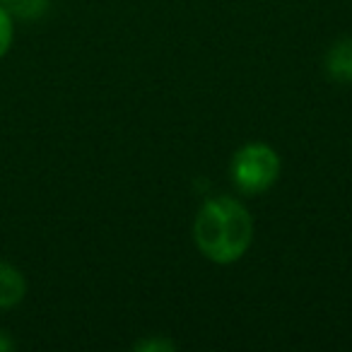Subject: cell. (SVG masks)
Masks as SVG:
<instances>
[{"label":"cell","mask_w":352,"mask_h":352,"mask_svg":"<svg viewBox=\"0 0 352 352\" xmlns=\"http://www.w3.org/2000/svg\"><path fill=\"white\" fill-rule=\"evenodd\" d=\"M193 241L212 263H236L254 241L251 212L232 196L208 198L193 222Z\"/></svg>","instance_id":"6da1fadb"},{"label":"cell","mask_w":352,"mask_h":352,"mask_svg":"<svg viewBox=\"0 0 352 352\" xmlns=\"http://www.w3.org/2000/svg\"><path fill=\"white\" fill-rule=\"evenodd\" d=\"M232 182L246 196L263 193L278 182L280 157L265 142H246L232 157Z\"/></svg>","instance_id":"7a4b0ae2"},{"label":"cell","mask_w":352,"mask_h":352,"mask_svg":"<svg viewBox=\"0 0 352 352\" xmlns=\"http://www.w3.org/2000/svg\"><path fill=\"white\" fill-rule=\"evenodd\" d=\"M326 75L338 85H352V36L333 41L323 60Z\"/></svg>","instance_id":"3957f363"},{"label":"cell","mask_w":352,"mask_h":352,"mask_svg":"<svg viewBox=\"0 0 352 352\" xmlns=\"http://www.w3.org/2000/svg\"><path fill=\"white\" fill-rule=\"evenodd\" d=\"M27 297V278L10 261H0V309H15Z\"/></svg>","instance_id":"277c9868"},{"label":"cell","mask_w":352,"mask_h":352,"mask_svg":"<svg viewBox=\"0 0 352 352\" xmlns=\"http://www.w3.org/2000/svg\"><path fill=\"white\" fill-rule=\"evenodd\" d=\"M0 6L6 8L15 20L34 22L41 20L51 10V0H0Z\"/></svg>","instance_id":"5b68a950"},{"label":"cell","mask_w":352,"mask_h":352,"mask_svg":"<svg viewBox=\"0 0 352 352\" xmlns=\"http://www.w3.org/2000/svg\"><path fill=\"white\" fill-rule=\"evenodd\" d=\"M12 41H15V17L0 6V60L12 49Z\"/></svg>","instance_id":"8992f818"},{"label":"cell","mask_w":352,"mask_h":352,"mask_svg":"<svg viewBox=\"0 0 352 352\" xmlns=\"http://www.w3.org/2000/svg\"><path fill=\"white\" fill-rule=\"evenodd\" d=\"M135 350H145V352H162V350H174L169 340H162V338H155V340H140L135 345Z\"/></svg>","instance_id":"52a82bcc"},{"label":"cell","mask_w":352,"mask_h":352,"mask_svg":"<svg viewBox=\"0 0 352 352\" xmlns=\"http://www.w3.org/2000/svg\"><path fill=\"white\" fill-rule=\"evenodd\" d=\"M12 347H15V340H12V336L8 331H3V328H0V352H10Z\"/></svg>","instance_id":"ba28073f"}]
</instances>
